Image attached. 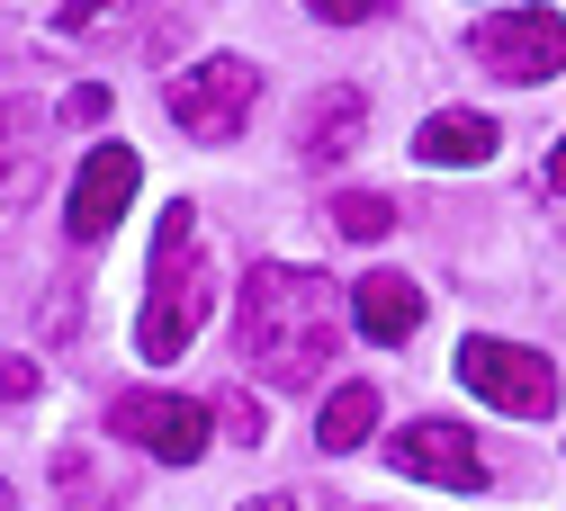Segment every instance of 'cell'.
<instances>
[{
  "mask_svg": "<svg viewBox=\"0 0 566 511\" xmlns=\"http://www.w3.org/2000/svg\"><path fill=\"white\" fill-rule=\"evenodd\" d=\"M135 180H145V153H135V143H99V153L82 162V180H73V206H63L73 243H99L117 225L126 198H135Z\"/></svg>",
  "mask_w": 566,
  "mask_h": 511,
  "instance_id": "obj_9",
  "label": "cell"
},
{
  "mask_svg": "<svg viewBox=\"0 0 566 511\" xmlns=\"http://www.w3.org/2000/svg\"><path fill=\"white\" fill-rule=\"evenodd\" d=\"M369 430H378V386H333V404L315 413V440H324V458L360 449Z\"/></svg>",
  "mask_w": 566,
  "mask_h": 511,
  "instance_id": "obj_14",
  "label": "cell"
},
{
  "mask_svg": "<svg viewBox=\"0 0 566 511\" xmlns=\"http://www.w3.org/2000/svg\"><path fill=\"white\" fill-rule=\"evenodd\" d=\"M350 323H360L369 341H405L422 323V287L405 269H369L360 287H350Z\"/></svg>",
  "mask_w": 566,
  "mask_h": 511,
  "instance_id": "obj_10",
  "label": "cell"
},
{
  "mask_svg": "<svg viewBox=\"0 0 566 511\" xmlns=\"http://www.w3.org/2000/svg\"><path fill=\"white\" fill-rule=\"evenodd\" d=\"M0 395H10V404L36 395V369H28V359H0Z\"/></svg>",
  "mask_w": 566,
  "mask_h": 511,
  "instance_id": "obj_18",
  "label": "cell"
},
{
  "mask_svg": "<svg viewBox=\"0 0 566 511\" xmlns=\"http://www.w3.org/2000/svg\"><path fill=\"white\" fill-rule=\"evenodd\" d=\"M234 341H243V369H261L270 386H315L342 350L333 278L289 269V260H252L243 306H234Z\"/></svg>",
  "mask_w": 566,
  "mask_h": 511,
  "instance_id": "obj_1",
  "label": "cell"
},
{
  "mask_svg": "<svg viewBox=\"0 0 566 511\" xmlns=\"http://www.w3.org/2000/svg\"><path fill=\"white\" fill-rule=\"evenodd\" d=\"M459 386L485 395L494 413H522V422L557 413V369H548L539 350H522V341H494V332L459 341Z\"/></svg>",
  "mask_w": 566,
  "mask_h": 511,
  "instance_id": "obj_5",
  "label": "cell"
},
{
  "mask_svg": "<svg viewBox=\"0 0 566 511\" xmlns=\"http://www.w3.org/2000/svg\"><path fill=\"white\" fill-rule=\"evenodd\" d=\"M243 511H297V502H289V493H261V502H243Z\"/></svg>",
  "mask_w": 566,
  "mask_h": 511,
  "instance_id": "obj_20",
  "label": "cell"
},
{
  "mask_svg": "<svg viewBox=\"0 0 566 511\" xmlns=\"http://www.w3.org/2000/svg\"><path fill=\"white\" fill-rule=\"evenodd\" d=\"M350 143H360V91H324L306 108V135H297V153L306 162H342Z\"/></svg>",
  "mask_w": 566,
  "mask_h": 511,
  "instance_id": "obj_13",
  "label": "cell"
},
{
  "mask_svg": "<svg viewBox=\"0 0 566 511\" xmlns=\"http://www.w3.org/2000/svg\"><path fill=\"white\" fill-rule=\"evenodd\" d=\"M217 422H226V430H234V440H252V449H261V440H270V413H261V404H252V395H243V386H226V395H217Z\"/></svg>",
  "mask_w": 566,
  "mask_h": 511,
  "instance_id": "obj_16",
  "label": "cell"
},
{
  "mask_svg": "<svg viewBox=\"0 0 566 511\" xmlns=\"http://www.w3.org/2000/svg\"><path fill=\"white\" fill-rule=\"evenodd\" d=\"M252 99H261V72L243 63V54H207V63H189L180 82H171V126L180 135H198V143H234L243 126H252Z\"/></svg>",
  "mask_w": 566,
  "mask_h": 511,
  "instance_id": "obj_4",
  "label": "cell"
},
{
  "mask_svg": "<svg viewBox=\"0 0 566 511\" xmlns=\"http://www.w3.org/2000/svg\"><path fill=\"white\" fill-rule=\"evenodd\" d=\"M135 28V0H0V63L108 54Z\"/></svg>",
  "mask_w": 566,
  "mask_h": 511,
  "instance_id": "obj_3",
  "label": "cell"
},
{
  "mask_svg": "<svg viewBox=\"0 0 566 511\" xmlns=\"http://www.w3.org/2000/svg\"><path fill=\"white\" fill-rule=\"evenodd\" d=\"M198 215L189 206H171L163 215V234H154V287H145V323H135V350L154 359H180L189 350V332L207 323V306H217V278H207V252H198Z\"/></svg>",
  "mask_w": 566,
  "mask_h": 511,
  "instance_id": "obj_2",
  "label": "cell"
},
{
  "mask_svg": "<svg viewBox=\"0 0 566 511\" xmlns=\"http://www.w3.org/2000/svg\"><path fill=\"white\" fill-rule=\"evenodd\" d=\"M324 225H333V234H350V243H378V234H396V206H387L378 189H342Z\"/></svg>",
  "mask_w": 566,
  "mask_h": 511,
  "instance_id": "obj_15",
  "label": "cell"
},
{
  "mask_svg": "<svg viewBox=\"0 0 566 511\" xmlns=\"http://www.w3.org/2000/svg\"><path fill=\"white\" fill-rule=\"evenodd\" d=\"M36 99H10L0 108V206H19L28 189H36Z\"/></svg>",
  "mask_w": 566,
  "mask_h": 511,
  "instance_id": "obj_12",
  "label": "cell"
},
{
  "mask_svg": "<svg viewBox=\"0 0 566 511\" xmlns=\"http://www.w3.org/2000/svg\"><path fill=\"white\" fill-rule=\"evenodd\" d=\"M387 467L396 476H422V485H450V493H476L485 485V449L468 440L459 422H413L387 440Z\"/></svg>",
  "mask_w": 566,
  "mask_h": 511,
  "instance_id": "obj_8",
  "label": "cell"
},
{
  "mask_svg": "<svg viewBox=\"0 0 566 511\" xmlns=\"http://www.w3.org/2000/svg\"><path fill=\"white\" fill-rule=\"evenodd\" d=\"M0 511H19V493H10V485H0Z\"/></svg>",
  "mask_w": 566,
  "mask_h": 511,
  "instance_id": "obj_21",
  "label": "cell"
},
{
  "mask_svg": "<svg viewBox=\"0 0 566 511\" xmlns=\"http://www.w3.org/2000/svg\"><path fill=\"white\" fill-rule=\"evenodd\" d=\"M539 180H548V189L566 198V143H548V162H539Z\"/></svg>",
  "mask_w": 566,
  "mask_h": 511,
  "instance_id": "obj_19",
  "label": "cell"
},
{
  "mask_svg": "<svg viewBox=\"0 0 566 511\" xmlns=\"http://www.w3.org/2000/svg\"><path fill=\"white\" fill-rule=\"evenodd\" d=\"M207 404H189V395H163V386H135V395H117L108 404V430L117 440H135L145 458H163V467H198L207 458Z\"/></svg>",
  "mask_w": 566,
  "mask_h": 511,
  "instance_id": "obj_6",
  "label": "cell"
},
{
  "mask_svg": "<svg viewBox=\"0 0 566 511\" xmlns=\"http://www.w3.org/2000/svg\"><path fill=\"white\" fill-rule=\"evenodd\" d=\"M476 63L494 82H557L566 63V19L557 10H494L476 28Z\"/></svg>",
  "mask_w": 566,
  "mask_h": 511,
  "instance_id": "obj_7",
  "label": "cell"
},
{
  "mask_svg": "<svg viewBox=\"0 0 566 511\" xmlns=\"http://www.w3.org/2000/svg\"><path fill=\"white\" fill-rule=\"evenodd\" d=\"M413 153L432 162V171H468V162L494 153V117H476V108H441V117H422Z\"/></svg>",
  "mask_w": 566,
  "mask_h": 511,
  "instance_id": "obj_11",
  "label": "cell"
},
{
  "mask_svg": "<svg viewBox=\"0 0 566 511\" xmlns=\"http://www.w3.org/2000/svg\"><path fill=\"white\" fill-rule=\"evenodd\" d=\"M306 10H315V19H342V28H350V19H378V10H396V0H306Z\"/></svg>",
  "mask_w": 566,
  "mask_h": 511,
  "instance_id": "obj_17",
  "label": "cell"
}]
</instances>
